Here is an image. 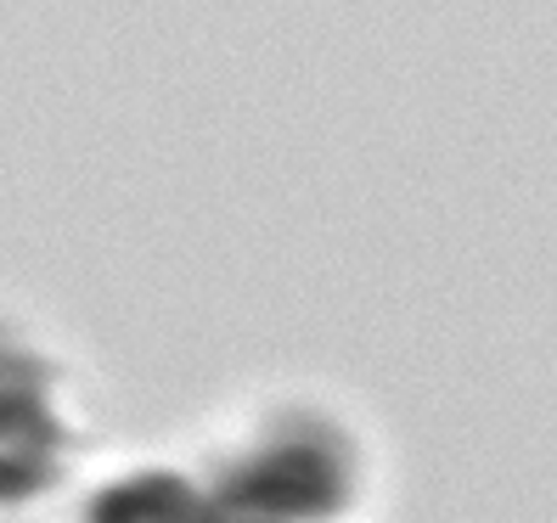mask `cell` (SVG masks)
Wrapping results in <instances>:
<instances>
[{"label": "cell", "instance_id": "3957f363", "mask_svg": "<svg viewBox=\"0 0 557 523\" xmlns=\"http://www.w3.org/2000/svg\"><path fill=\"white\" fill-rule=\"evenodd\" d=\"M209 489L191 484L186 473H124L108 489H96L85 523H203Z\"/></svg>", "mask_w": 557, "mask_h": 523}, {"label": "cell", "instance_id": "277c9868", "mask_svg": "<svg viewBox=\"0 0 557 523\" xmlns=\"http://www.w3.org/2000/svg\"><path fill=\"white\" fill-rule=\"evenodd\" d=\"M203 523H243V518H225V512H214V507H209V518H203Z\"/></svg>", "mask_w": 557, "mask_h": 523}, {"label": "cell", "instance_id": "7a4b0ae2", "mask_svg": "<svg viewBox=\"0 0 557 523\" xmlns=\"http://www.w3.org/2000/svg\"><path fill=\"white\" fill-rule=\"evenodd\" d=\"M74 462V434L51 388H0V507L51 496Z\"/></svg>", "mask_w": 557, "mask_h": 523}, {"label": "cell", "instance_id": "6da1fadb", "mask_svg": "<svg viewBox=\"0 0 557 523\" xmlns=\"http://www.w3.org/2000/svg\"><path fill=\"white\" fill-rule=\"evenodd\" d=\"M355 501V456L333 428H299L259 439L209 489V507L243 523H326Z\"/></svg>", "mask_w": 557, "mask_h": 523}]
</instances>
